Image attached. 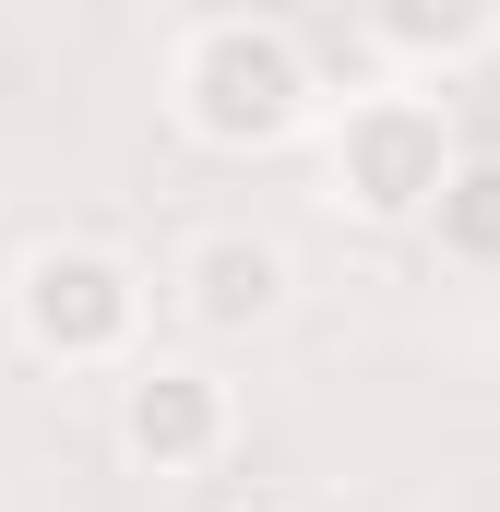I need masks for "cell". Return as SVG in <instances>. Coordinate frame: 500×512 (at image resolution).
Segmentation results:
<instances>
[{
    "mask_svg": "<svg viewBox=\"0 0 500 512\" xmlns=\"http://www.w3.org/2000/svg\"><path fill=\"white\" fill-rule=\"evenodd\" d=\"M179 120L203 131V143H227V155L286 143V131L310 120V60H298V36H286V24H215V36H191V60H179Z\"/></svg>",
    "mask_w": 500,
    "mask_h": 512,
    "instance_id": "cell-1",
    "label": "cell"
},
{
    "mask_svg": "<svg viewBox=\"0 0 500 512\" xmlns=\"http://www.w3.org/2000/svg\"><path fill=\"white\" fill-rule=\"evenodd\" d=\"M12 322H24L36 358H60V370H108V358L131 346V322H143V286H131L120 251L48 239V251L12 274Z\"/></svg>",
    "mask_w": 500,
    "mask_h": 512,
    "instance_id": "cell-2",
    "label": "cell"
},
{
    "mask_svg": "<svg viewBox=\"0 0 500 512\" xmlns=\"http://www.w3.org/2000/svg\"><path fill=\"white\" fill-rule=\"evenodd\" d=\"M441 179H453V131H441L429 96H370V108L346 120V143H334V191H346L358 215H381V227L429 215Z\"/></svg>",
    "mask_w": 500,
    "mask_h": 512,
    "instance_id": "cell-3",
    "label": "cell"
},
{
    "mask_svg": "<svg viewBox=\"0 0 500 512\" xmlns=\"http://www.w3.org/2000/svg\"><path fill=\"white\" fill-rule=\"evenodd\" d=\"M120 453L155 477H191L227 453V382L215 370H131L120 382Z\"/></svg>",
    "mask_w": 500,
    "mask_h": 512,
    "instance_id": "cell-4",
    "label": "cell"
},
{
    "mask_svg": "<svg viewBox=\"0 0 500 512\" xmlns=\"http://www.w3.org/2000/svg\"><path fill=\"white\" fill-rule=\"evenodd\" d=\"M286 310V251L274 239H203L191 251V322L203 334H250Z\"/></svg>",
    "mask_w": 500,
    "mask_h": 512,
    "instance_id": "cell-5",
    "label": "cell"
},
{
    "mask_svg": "<svg viewBox=\"0 0 500 512\" xmlns=\"http://www.w3.org/2000/svg\"><path fill=\"white\" fill-rule=\"evenodd\" d=\"M429 239L465 262V274H500V155H453V179L429 191Z\"/></svg>",
    "mask_w": 500,
    "mask_h": 512,
    "instance_id": "cell-6",
    "label": "cell"
},
{
    "mask_svg": "<svg viewBox=\"0 0 500 512\" xmlns=\"http://www.w3.org/2000/svg\"><path fill=\"white\" fill-rule=\"evenodd\" d=\"M370 24H381V48H405V60H465L500 24V0H370Z\"/></svg>",
    "mask_w": 500,
    "mask_h": 512,
    "instance_id": "cell-7",
    "label": "cell"
}]
</instances>
